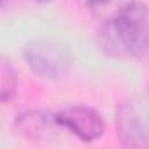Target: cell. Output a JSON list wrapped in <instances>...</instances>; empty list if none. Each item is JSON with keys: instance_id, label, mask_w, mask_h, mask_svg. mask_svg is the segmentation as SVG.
<instances>
[{"instance_id": "obj_6", "label": "cell", "mask_w": 149, "mask_h": 149, "mask_svg": "<svg viewBox=\"0 0 149 149\" xmlns=\"http://www.w3.org/2000/svg\"><path fill=\"white\" fill-rule=\"evenodd\" d=\"M16 90V74L9 63L0 61V104L7 102Z\"/></svg>"}, {"instance_id": "obj_2", "label": "cell", "mask_w": 149, "mask_h": 149, "mask_svg": "<svg viewBox=\"0 0 149 149\" xmlns=\"http://www.w3.org/2000/svg\"><path fill=\"white\" fill-rule=\"evenodd\" d=\"M116 128L123 149H149V111L139 101H123L116 109Z\"/></svg>"}, {"instance_id": "obj_7", "label": "cell", "mask_w": 149, "mask_h": 149, "mask_svg": "<svg viewBox=\"0 0 149 149\" xmlns=\"http://www.w3.org/2000/svg\"><path fill=\"white\" fill-rule=\"evenodd\" d=\"M3 2H5V0H0V7H2V3H3Z\"/></svg>"}, {"instance_id": "obj_1", "label": "cell", "mask_w": 149, "mask_h": 149, "mask_svg": "<svg viewBox=\"0 0 149 149\" xmlns=\"http://www.w3.org/2000/svg\"><path fill=\"white\" fill-rule=\"evenodd\" d=\"M99 43L113 57L149 61V7L128 2L104 23Z\"/></svg>"}, {"instance_id": "obj_4", "label": "cell", "mask_w": 149, "mask_h": 149, "mask_svg": "<svg viewBox=\"0 0 149 149\" xmlns=\"http://www.w3.org/2000/svg\"><path fill=\"white\" fill-rule=\"evenodd\" d=\"M59 127L68 128L81 141H95L104 134V120L88 106H70L54 114Z\"/></svg>"}, {"instance_id": "obj_8", "label": "cell", "mask_w": 149, "mask_h": 149, "mask_svg": "<svg viewBox=\"0 0 149 149\" xmlns=\"http://www.w3.org/2000/svg\"><path fill=\"white\" fill-rule=\"evenodd\" d=\"M37 2H47V0H37Z\"/></svg>"}, {"instance_id": "obj_3", "label": "cell", "mask_w": 149, "mask_h": 149, "mask_svg": "<svg viewBox=\"0 0 149 149\" xmlns=\"http://www.w3.org/2000/svg\"><path fill=\"white\" fill-rule=\"evenodd\" d=\"M24 59L30 70L45 80L61 78L70 68V57L66 50L50 40L31 42L24 50Z\"/></svg>"}, {"instance_id": "obj_5", "label": "cell", "mask_w": 149, "mask_h": 149, "mask_svg": "<svg viewBox=\"0 0 149 149\" xmlns=\"http://www.w3.org/2000/svg\"><path fill=\"white\" fill-rule=\"evenodd\" d=\"M52 125H57L54 114H42V113H28L17 118V128L21 134L28 135L30 139H43L52 130Z\"/></svg>"}]
</instances>
